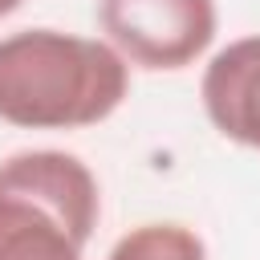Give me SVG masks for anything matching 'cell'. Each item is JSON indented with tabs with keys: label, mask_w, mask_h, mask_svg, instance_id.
<instances>
[{
	"label": "cell",
	"mask_w": 260,
	"mask_h": 260,
	"mask_svg": "<svg viewBox=\"0 0 260 260\" xmlns=\"http://www.w3.org/2000/svg\"><path fill=\"white\" fill-rule=\"evenodd\" d=\"M106 41L138 69H187L215 41V0H98Z\"/></svg>",
	"instance_id": "cell-3"
},
{
	"label": "cell",
	"mask_w": 260,
	"mask_h": 260,
	"mask_svg": "<svg viewBox=\"0 0 260 260\" xmlns=\"http://www.w3.org/2000/svg\"><path fill=\"white\" fill-rule=\"evenodd\" d=\"M102 215L93 171L65 150L0 162V260H85Z\"/></svg>",
	"instance_id": "cell-2"
},
{
	"label": "cell",
	"mask_w": 260,
	"mask_h": 260,
	"mask_svg": "<svg viewBox=\"0 0 260 260\" xmlns=\"http://www.w3.org/2000/svg\"><path fill=\"white\" fill-rule=\"evenodd\" d=\"M130 89V65L106 41L61 28L0 37V122L20 130H81L106 122Z\"/></svg>",
	"instance_id": "cell-1"
},
{
	"label": "cell",
	"mask_w": 260,
	"mask_h": 260,
	"mask_svg": "<svg viewBox=\"0 0 260 260\" xmlns=\"http://www.w3.org/2000/svg\"><path fill=\"white\" fill-rule=\"evenodd\" d=\"M106 260H207V248L187 223H138Z\"/></svg>",
	"instance_id": "cell-5"
},
{
	"label": "cell",
	"mask_w": 260,
	"mask_h": 260,
	"mask_svg": "<svg viewBox=\"0 0 260 260\" xmlns=\"http://www.w3.org/2000/svg\"><path fill=\"white\" fill-rule=\"evenodd\" d=\"M20 4H24V0H0V20H4V16H12Z\"/></svg>",
	"instance_id": "cell-6"
},
{
	"label": "cell",
	"mask_w": 260,
	"mask_h": 260,
	"mask_svg": "<svg viewBox=\"0 0 260 260\" xmlns=\"http://www.w3.org/2000/svg\"><path fill=\"white\" fill-rule=\"evenodd\" d=\"M199 98L223 138L260 150V37H240L219 49L203 69Z\"/></svg>",
	"instance_id": "cell-4"
}]
</instances>
